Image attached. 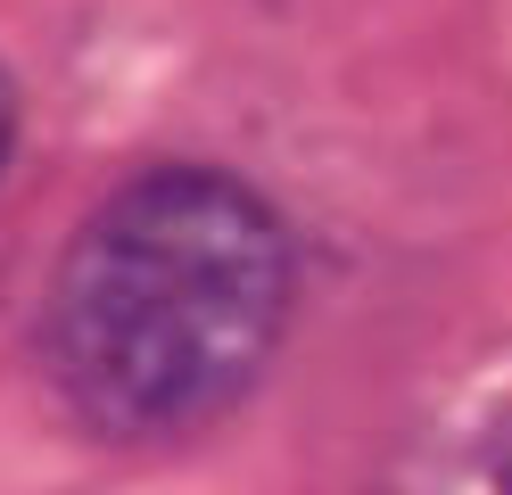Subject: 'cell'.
Wrapping results in <instances>:
<instances>
[{
    "label": "cell",
    "mask_w": 512,
    "mask_h": 495,
    "mask_svg": "<svg viewBox=\"0 0 512 495\" xmlns=\"http://www.w3.org/2000/svg\"><path fill=\"white\" fill-rule=\"evenodd\" d=\"M17 149V91H9V66H0V165Z\"/></svg>",
    "instance_id": "2"
},
{
    "label": "cell",
    "mask_w": 512,
    "mask_h": 495,
    "mask_svg": "<svg viewBox=\"0 0 512 495\" xmlns=\"http://www.w3.org/2000/svg\"><path fill=\"white\" fill-rule=\"evenodd\" d=\"M298 306V248L265 190L149 165L75 223L42 297V372L91 438L166 446L240 405Z\"/></svg>",
    "instance_id": "1"
}]
</instances>
